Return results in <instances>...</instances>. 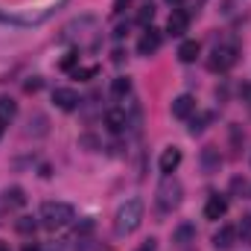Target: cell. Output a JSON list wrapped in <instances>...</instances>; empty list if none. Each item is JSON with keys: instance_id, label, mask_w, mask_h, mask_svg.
I'll return each mask as SVG.
<instances>
[{"instance_id": "4316f807", "label": "cell", "mask_w": 251, "mask_h": 251, "mask_svg": "<svg viewBox=\"0 0 251 251\" xmlns=\"http://www.w3.org/2000/svg\"><path fill=\"white\" fill-rule=\"evenodd\" d=\"M3 131H6V123H3V120H0V137H3Z\"/></svg>"}, {"instance_id": "8992f818", "label": "cell", "mask_w": 251, "mask_h": 251, "mask_svg": "<svg viewBox=\"0 0 251 251\" xmlns=\"http://www.w3.org/2000/svg\"><path fill=\"white\" fill-rule=\"evenodd\" d=\"M187 26H190V15L184 9H173V15H170V21H167V35L181 38V35L187 32Z\"/></svg>"}, {"instance_id": "ac0fdd59", "label": "cell", "mask_w": 251, "mask_h": 251, "mask_svg": "<svg viewBox=\"0 0 251 251\" xmlns=\"http://www.w3.org/2000/svg\"><path fill=\"white\" fill-rule=\"evenodd\" d=\"M111 94H114V97H120V100L128 97V94H131V82H128L126 76H117V79L111 82Z\"/></svg>"}, {"instance_id": "f1b7e54d", "label": "cell", "mask_w": 251, "mask_h": 251, "mask_svg": "<svg viewBox=\"0 0 251 251\" xmlns=\"http://www.w3.org/2000/svg\"><path fill=\"white\" fill-rule=\"evenodd\" d=\"M167 3H173V6H176V3H181V0H167Z\"/></svg>"}, {"instance_id": "52a82bcc", "label": "cell", "mask_w": 251, "mask_h": 251, "mask_svg": "<svg viewBox=\"0 0 251 251\" xmlns=\"http://www.w3.org/2000/svg\"><path fill=\"white\" fill-rule=\"evenodd\" d=\"M53 102L62 108V111H73V108H79V94L76 91H70V88H56L53 91Z\"/></svg>"}, {"instance_id": "603a6c76", "label": "cell", "mask_w": 251, "mask_h": 251, "mask_svg": "<svg viewBox=\"0 0 251 251\" xmlns=\"http://www.w3.org/2000/svg\"><path fill=\"white\" fill-rule=\"evenodd\" d=\"M94 73H97V67H76V79H88Z\"/></svg>"}, {"instance_id": "5bb4252c", "label": "cell", "mask_w": 251, "mask_h": 251, "mask_svg": "<svg viewBox=\"0 0 251 251\" xmlns=\"http://www.w3.org/2000/svg\"><path fill=\"white\" fill-rule=\"evenodd\" d=\"M199 50H201L199 41H181V44H178V59L184 64L196 62V59H199Z\"/></svg>"}, {"instance_id": "7a4b0ae2", "label": "cell", "mask_w": 251, "mask_h": 251, "mask_svg": "<svg viewBox=\"0 0 251 251\" xmlns=\"http://www.w3.org/2000/svg\"><path fill=\"white\" fill-rule=\"evenodd\" d=\"M73 219V207L67 204V201H44L41 204V222L47 225V228H64L67 222Z\"/></svg>"}, {"instance_id": "4fadbf2b", "label": "cell", "mask_w": 251, "mask_h": 251, "mask_svg": "<svg viewBox=\"0 0 251 251\" xmlns=\"http://www.w3.org/2000/svg\"><path fill=\"white\" fill-rule=\"evenodd\" d=\"M201 164H204L207 173H216V170L222 167V158H219L216 146H204V152H201Z\"/></svg>"}, {"instance_id": "ffe728a7", "label": "cell", "mask_w": 251, "mask_h": 251, "mask_svg": "<svg viewBox=\"0 0 251 251\" xmlns=\"http://www.w3.org/2000/svg\"><path fill=\"white\" fill-rule=\"evenodd\" d=\"M15 228H18V231H21V234H35V228H38V222H35V219H32V216H21V219H18V225H15Z\"/></svg>"}, {"instance_id": "83f0119b", "label": "cell", "mask_w": 251, "mask_h": 251, "mask_svg": "<svg viewBox=\"0 0 251 251\" xmlns=\"http://www.w3.org/2000/svg\"><path fill=\"white\" fill-rule=\"evenodd\" d=\"M24 251H38L35 246H24Z\"/></svg>"}, {"instance_id": "d6986e66", "label": "cell", "mask_w": 251, "mask_h": 251, "mask_svg": "<svg viewBox=\"0 0 251 251\" xmlns=\"http://www.w3.org/2000/svg\"><path fill=\"white\" fill-rule=\"evenodd\" d=\"M24 201H26V196H24V190H21V187L6 190V204H9V207H21Z\"/></svg>"}, {"instance_id": "2e32d148", "label": "cell", "mask_w": 251, "mask_h": 251, "mask_svg": "<svg viewBox=\"0 0 251 251\" xmlns=\"http://www.w3.org/2000/svg\"><path fill=\"white\" fill-rule=\"evenodd\" d=\"M193 240H196V228L193 225H178L176 234H173V243H178V246H187Z\"/></svg>"}, {"instance_id": "7402d4cb", "label": "cell", "mask_w": 251, "mask_h": 251, "mask_svg": "<svg viewBox=\"0 0 251 251\" xmlns=\"http://www.w3.org/2000/svg\"><path fill=\"white\" fill-rule=\"evenodd\" d=\"M207 120H210V114H204L201 120H193V126H190V134H199V131L204 128V123H207Z\"/></svg>"}, {"instance_id": "ba28073f", "label": "cell", "mask_w": 251, "mask_h": 251, "mask_svg": "<svg viewBox=\"0 0 251 251\" xmlns=\"http://www.w3.org/2000/svg\"><path fill=\"white\" fill-rule=\"evenodd\" d=\"M196 114V100L190 97V94H181V97H176L173 100V117H178V120H187Z\"/></svg>"}, {"instance_id": "484cf974", "label": "cell", "mask_w": 251, "mask_h": 251, "mask_svg": "<svg viewBox=\"0 0 251 251\" xmlns=\"http://www.w3.org/2000/svg\"><path fill=\"white\" fill-rule=\"evenodd\" d=\"M0 251H12V249H9V243H3V240H0Z\"/></svg>"}, {"instance_id": "6da1fadb", "label": "cell", "mask_w": 251, "mask_h": 251, "mask_svg": "<svg viewBox=\"0 0 251 251\" xmlns=\"http://www.w3.org/2000/svg\"><path fill=\"white\" fill-rule=\"evenodd\" d=\"M140 219H143V201L140 199H128L120 204V210L114 213V234L117 237H128L140 228Z\"/></svg>"}, {"instance_id": "5b68a950", "label": "cell", "mask_w": 251, "mask_h": 251, "mask_svg": "<svg viewBox=\"0 0 251 251\" xmlns=\"http://www.w3.org/2000/svg\"><path fill=\"white\" fill-rule=\"evenodd\" d=\"M161 41H164L161 32H158L155 26H146L143 35H140V41H137V53H140V56H152V53H158Z\"/></svg>"}, {"instance_id": "7c38bea8", "label": "cell", "mask_w": 251, "mask_h": 251, "mask_svg": "<svg viewBox=\"0 0 251 251\" xmlns=\"http://www.w3.org/2000/svg\"><path fill=\"white\" fill-rule=\"evenodd\" d=\"M234 240H237V228H231V225H222V228L213 234V246H216V249H231Z\"/></svg>"}, {"instance_id": "44dd1931", "label": "cell", "mask_w": 251, "mask_h": 251, "mask_svg": "<svg viewBox=\"0 0 251 251\" xmlns=\"http://www.w3.org/2000/svg\"><path fill=\"white\" fill-rule=\"evenodd\" d=\"M152 15H155V6H152V3H143L140 12H137V24H149Z\"/></svg>"}, {"instance_id": "9a60e30c", "label": "cell", "mask_w": 251, "mask_h": 251, "mask_svg": "<svg viewBox=\"0 0 251 251\" xmlns=\"http://www.w3.org/2000/svg\"><path fill=\"white\" fill-rule=\"evenodd\" d=\"M15 114H18V105H15V100L12 97H0V120L9 126L15 120Z\"/></svg>"}, {"instance_id": "9c48e42d", "label": "cell", "mask_w": 251, "mask_h": 251, "mask_svg": "<svg viewBox=\"0 0 251 251\" xmlns=\"http://www.w3.org/2000/svg\"><path fill=\"white\" fill-rule=\"evenodd\" d=\"M228 213V199L225 196H210L207 204H204V216L207 219H222Z\"/></svg>"}, {"instance_id": "e0dca14e", "label": "cell", "mask_w": 251, "mask_h": 251, "mask_svg": "<svg viewBox=\"0 0 251 251\" xmlns=\"http://www.w3.org/2000/svg\"><path fill=\"white\" fill-rule=\"evenodd\" d=\"M237 237H240V243L251 246V213H243V216H240V225H237Z\"/></svg>"}, {"instance_id": "3957f363", "label": "cell", "mask_w": 251, "mask_h": 251, "mask_svg": "<svg viewBox=\"0 0 251 251\" xmlns=\"http://www.w3.org/2000/svg\"><path fill=\"white\" fill-rule=\"evenodd\" d=\"M237 59H240V47L237 44H219V47H213V53L207 59V67L213 73H228L237 64Z\"/></svg>"}, {"instance_id": "d4e9b609", "label": "cell", "mask_w": 251, "mask_h": 251, "mask_svg": "<svg viewBox=\"0 0 251 251\" xmlns=\"http://www.w3.org/2000/svg\"><path fill=\"white\" fill-rule=\"evenodd\" d=\"M126 6H128V0H114V15H120Z\"/></svg>"}, {"instance_id": "277c9868", "label": "cell", "mask_w": 251, "mask_h": 251, "mask_svg": "<svg viewBox=\"0 0 251 251\" xmlns=\"http://www.w3.org/2000/svg\"><path fill=\"white\" fill-rule=\"evenodd\" d=\"M181 181L178 178H173V176H167L161 184H158V207L161 210H176L178 204H181Z\"/></svg>"}, {"instance_id": "8fae6325", "label": "cell", "mask_w": 251, "mask_h": 251, "mask_svg": "<svg viewBox=\"0 0 251 251\" xmlns=\"http://www.w3.org/2000/svg\"><path fill=\"white\" fill-rule=\"evenodd\" d=\"M105 126L117 134V131H123L126 126H128V114H126L123 108H111V111H105Z\"/></svg>"}, {"instance_id": "30bf717a", "label": "cell", "mask_w": 251, "mask_h": 251, "mask_svg": "<svg viewBox=\"0 0 251 251\" xmlns=\"http://www.w3.org/2000/svg\"><path fill=\"white\" fill-rule=\"evenodd\" d=\"M178 164H181V149L178 146H170V149H164V155H161V173H176L178 170Z\"/></svg>"}, {"instance_id": "cb8c5ba5", "label": "cell", "mask_w": 251, "mask_h": 251, "mask_svg": "<svg viewBox=\"0 0 251 251\" xmlns=\"http://www.w3.org/2000/svg\"><path fill=\"white\" fill-rule=\"evenodd\" d=\"M137 251H158V246H155V240H146V243H143Z\"/></svg>"}]
</instances>
